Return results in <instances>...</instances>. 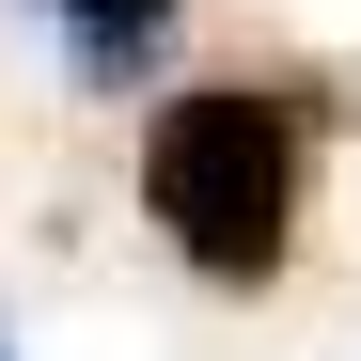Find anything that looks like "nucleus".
I'll return each mask as SVG.
<instances>
[{"label":"nucleus","instance_id":"2","mask_svg":"<svg viewBox=\"0 0 361 361\" xmlns=\"http://www.w3.org/2000/svg\"><path fill=\"white\" fill-rule=\"evenodd\" d=\"M47 16H63L79 94H142V79L173 63V16H189V0H47Z\"/></svg>","mask_w":361,"mask_h":361},{"label":"nucleus","instance_id":"3","mask_svg":"<svg viewBox=\"0 0 361 361\" xmlns=\"http://www.w3.org/2000/svg\"><path fill=\"white\" fill-rule=\"evenodd\" d=\"M0 361H16V345H0Z\"/></svg>","mask_w":361,"mask_h":361},{"label":"nucleus","instance_id":"1","mask_svg":"<svg viewBox=\"0 0 361 361\" xmlns=\"http://www.w3.org/2000/svg\"><path fill=\"white\" fill-rule=\"evenodd\" d=\"M298 189H314V110L267 79H204L142 110V220L173 235L189 283H283Z\"/></svg>","mask_w":361,"mask_h":361}]
</instances>
